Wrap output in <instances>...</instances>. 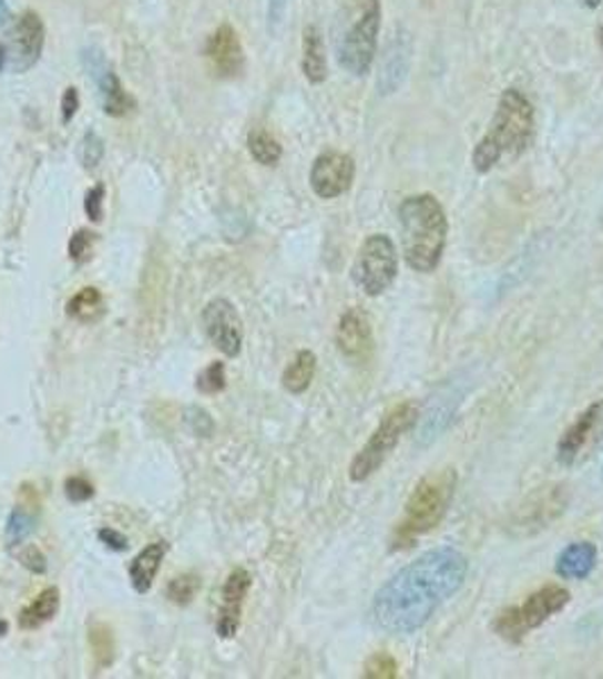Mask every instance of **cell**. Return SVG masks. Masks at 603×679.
I'll return each mask as SVG.
<instances>
[{
    "mask_svg": "<svg viewBox=\"0 0 603 679\" xmlns=\"http://www.w3.org/2000/svg\"><path fill=\"white\" fill-rule=\"evenodd\" d=\"M8 21H10V8H8V0H0V28H3Z\"/></svg>",
    "mask_w": 603,
    "mask_h": 679,
    "instance_id": "cell-39",
    "label": "cell"
},
{
    "mask_svg": "<svg viewBox=\"0 0 603 679\" xmlns=\"http://www.w3.org/2000/svg\"><path fill=\"white\" fill-rule=\"evenodd\" d=\"M355 175L357 166L349 154L338 150H327L316 156L309 182L320 199H336L351 188Z\"/></svg>",
    "mask_w": 603,
    "mask_h": 679,
    "instance_id": "cell-12",
    "label": "cell"
},
{
    "mask_svg": "<svg viewBox=\"0 0 603 679\" xmlns=\"http://www.w3.org/2000/svg\"><path fill=\"white\" fill-rule=\"evenodd\" d=\"M568 505V496L563 487H544L535 496H531V505H522L515 524L518 528L535 531L551 524Z\"/></svg>",
    "mask_w": 603,
    "mask_h": 679,
    "instance_id": "cell-18",
    "label": "cell"
},
{
    "mask_svg": "<svg viewBox=\"0 0 603 679\" xmlns=\"http://www.w3.org/2000/svg\"><path fill=\"white\" fill-rule=\"evenodd\" d=\"M599 45L603 48V23H601V28H599Z\"/></svg>",
    "mask_w": 603,
    "mask_h": 679,
    "instance_id": "cell-42",
    "label": "cell"
},
{
    "mask_svg": "<svg viewBox=\"0 0 603 679\" xmlns=\"http://www.w3.org/2000/svg\"><path fill=\"white\" fill-rule=\"evenodd\" d=\"M579 3H581L583 8H590V10H594V8H599V6H601V0H579Z\"/></svg>",
    "mask_w": 603,
    "mask_h": 679,
    "instance_id": "cell-41",
    "label": "cell"
},
{
    "mask_svg": "<svg viewBox=\"0 0 603 679\" xmlns=\"http://www.w3.org/2000/svg\"><path fill=\"white\" fill-rule=\"evenodd\" d=\"M89 644L91 650L98 659V666H110L114 659V639H112V630L108 625H93L89 632Z\"/></svg>",
    "mask_w": 603,
    "mask_h": 679,
    "instance_id": "cell-26",
    "label": "cell"
},
{
    "mask_svg": "<svg viewBox=\"0 0 603 679\" xmlns=\"http://www.w3.org/2000/svg\"><path fill=\"white\" fill-rule=\"evenodd\" d=\"M570 598L572 596L563 585H544L527 596L524 603L499 611V616L492 620V630L509 644H522L529 632L538 630L551 616L563 611L570 605Z\"/></svg>",
    "mask_w": 603,
    "mask_h": 679,
    "instance_id": "cell-6",
    "label": "cell"
},
{
    "mask_svg": "<svg viewBox=\"0 0 603 679\" xmlns=\"http://www.w3.org/2000/svg\"><path fill=\"white\" fill-rule=\"evenodd\" d=\"M103 154H105L103 141H100V136L95 132H89L84 136V143H82V164H84V168H95L100 164V160H103Z\"/></svg>",
    "mask_w": 603,
    "mask_h": 679,
    "instance_id": "cell-32",
    "label": "cell"
},
{
    "mask_svg": "<svg viewBox=\"0 0 603 679\" xmlns=\"http://www.w3.org/2000/svg\"><path fill=\"white\" fill-rule=\"evenodd\" d=\"M60 611V591L55 587L43 589L19 616V625L23 630H37L41 625L50 623Z\"/></svg>",
    "mask_w": 603,
    "mask_h": 679,
    "instance_id": "cell-24",
    "label": "cell"
},
{
    "mask_svg": "<svg viewBox=\"0 0 603 679\" xmlns=\"http://www.w3.org/2000/svg\"><path fill=\"white\" fill-rule=\"evenodd\" d=\"M399 256L395 243L386 234H372L359 247L351 266V279L368 297L384 295L397 279Z\"/></svg>",
    "mask_w": 603,
    "mask_h": 679,
    "instance_id": "cell-8",
    "label": "cell"
},
{
    "mask_svg": "<svg viewBox=\"0 0 603 679\" xmlns=\"http://www.w3.org/2000/svg\"><path fill=\"white\" fill-rule=\"evenodd\" d=\"M164 555H166V546L162 542H155L145 546L130 564V580H132V587L139 591V594H147L150 587H153L157 573L162 568V562H164Z\"/></svg>",
    "mask_w": 603,
    "mask_h": 679,
    "instance_id": "cell-21",
    "label": "cell"
},
{
    "mask_svg": "<svg viewBox=\"0 0 603 679\" xmlns=\"http://www.w3.org/2000/svg\"><path fill=\"white\" fill-rule=\"evenodd\" d=\"M247 150H249V154H253V160L262 166H277L279 160H282L279 141L262 127H257V130L247 134Z\"/></svg>",
    "mask_w": 603,
    "mask_h": 679,
    "instance_id": "cell-25",
    "label": "cell"
},
{
    "mask_svg": "<svg viewBox=\"0 0 603 679\" xmlns=\"http://www.w3.org/2000/svg\"><path fill=\"white\" fill-rule=\"evenodd\" d=\"M418 416H420V408H418L416 401H401V403L392 405L384 414V420L379 422L377 431L370 435V440L357 453V457L351 460L349 479L355 483H364L375 472H379V466L395 451L399 440L416 426Z\"/></svg>",
    "mask_w": 603,
    "mask_h": 679,
    "instance_id": "cell-7",
    "label": "cell"
},
{
    "mask_svg": "<svg viewBox=\"0 0 603 679\" xmlns=\"http://www.w3.org/2000/svg\"><path fill=\"white\" fill-rule=\"evenodd\" d=\"M98 537H100V542L103 544H108L112 551H127V537L125 535H121L119 531H114V528H103L98 533Z\"/></svg>",
    "mask_w": 603,
    "mask_h": 679,
    "instance_id": "cell-37",
    "label": "cell"
},
{
    "mask_svg": "<svg viewBox=\"0 0 603 679\" xmlns=\"http://www.w3.org/2000/svg\"><path fill=\"white\" fill-rule=\"evenodd\" d=\"M84 212L91 218V223H100L105 214V186H93L84 197Z\"/></svg>",
    "mask_w": 603,
    "mask_h": 679,
    "instance_id": "cell-31",
    "label": "cell"
},
{
    "mask_svg": "<svg viewBox=\"0 0 603 679\" xmlns=\"http://www.w3.org/2000/svg\"><path fill=\"white\" fill-rule=\"evenodd\" d=\"M364 677H370V679H395L397 677V661L388 652H375L366 661Z\"/></svg>",
    "mask_w": 603,
    "mask_h": 679,
    "instance_id": "cell-29",
    "label": "cell"
},
{
    "mask_svg": "<svg viewBox=\"0 0 603 679\" xmlns=\"http://www.w3.org/2000/svg\"><path fill=\"white\" fill-rule=\"evenodd\" d=\"M32 531V526H30V518L25 516V514H21V512H14L12 514V518H10V526H8V533H10V537L12 539H17V542H21L28 533Z\"/></svg>",
    "mask_w": 603,
    "mask_h": 679,
    "instance_id": "cell-36",
    "label": "cell"
},
{
    "mask_svg": "<svg viewBox=\"0 0 603 679\" xmlns=\"http://www.w3.org/2000/svg\"><path fill=\"white\" fill-rule=\"evenodd\" d=\"M468 557L451 546L427 551L375 594L370 616L388 635H413L468 578Z\"/></svg>",
    "mask_w": 603,
    "mask_h": 679,
    "instance_id": "cell-1",
    "label": "cell"
},
{
    "mask_svg": "<svg viewBox=\"0 0 603 679\" xmlns=\"http://www.w3.org/2000/svg\"><path fill=\"white\" fill-rule=\"evenodd\" d=\"M316 364L318 358L314 351L302 349L295 353V358L288 362V368L282 374V385L290 392V394H305L316 377Z\"/></svg>",
    "mask_w": 603,
    "mask_h": 679,
    "instance_id": "cell-22",
    "label": "cell"
},
{
    "mask_svg": "<svg viewBox=\"0 0 603 679\" xmlns=\"http://www.w3.org/2000/svg\"><path fill=\"white\" fill-rule=\"evenodd\" d=\"M284 10H286V0H268V17H270L273 25H277L282 21Z\"/></svg>",
    "mask_w": 603,
    "mask_h": 679,
    "instance_id": "cell-38",
    "label": "cell"
},
{
    "mask_svg": "<svg viewBox=\"0 0 603 679\" xmlns=\"http://www.w3.org/2000/svg\"><path fill=\"white\" fill-rule=\"evenodd\" d=\"M249 587H253V578H249V573L245 568H234L227 576L225 587H223L218 623H216V630L223 639H232L238 632L243 603L249 594Z\"/></svg>",
    "mask_w": 603,
    "mask_h": 679,
    "instance_id": "cell-17",
    "label": "cell"
},
{
    "mask_svg": "<svg viewBox=\"0 0 603 679\" xmlns=\"http://www.w3.org/2000/svg\"><path fill=\"white\" fill-rule=\"evenodd\" d=\"M45 45V28L37 12H23L14 19L8 32V71L25 73L41 60Z\"/></svg>",
    "mask_w": 603,
    "mask_h": 679,
    "instance_id": "cell-11",
    "label": "cell"
},
{
    "mask_svg": "<svg viewBox=\"0 0 603 679\" xmlns=\"http://www.w3.org/2000/svg\"><path fill=\"white\" fill-rule=\"evenodd\" d=\"M535 132V112L529 97L518 89L501 93L494 116L472 150V166L479 175L490 173L501 160H520L531 147Z\"/></svg>",
    "mask_w": 603,
    "mask_h": 679,
    "instance_id": "cell-2",
    "label": "cell"
},
{
    "mask_svg": "<svg viewBox=\"0 0 603 679\" xmlns=\"http://www.w3.org/2000/svg\"><path fill=\"white\" fill-rule=\"evenodd\" d=\"M203 327L212 344L229 358H236L243 347V320L232 301L218 297L203 310Z\"/></svg>",
    "mask_w": 603,
    "mask_h": 679,
    "instance_id": "cell-13",
    "label": "cell"
},
{
    "mask_svg": "<svg viewBox=\"0 0 603 679\" xmlns=\"http://www.w3.org/2000/svg\"><path fill=\"white\" fill-rule=\"evenodd\" d=\"M457 490L454 469H442L425 476L411 492L405 514L397 521L390 537L392 551H409L416 542L429 535L444 518Z\"/></svg>",
    "mask_w": 603,
    "mask_h": 679,
    "instance_id": "cell-5",
    "label": "cell"
},
{
    "mask_svg": "<svg viewBox=\"0 0 603 679\" xmlns=\"http://www.w3.org/2000/svg\"><path fill=\"white\" fill-rule=\"evenodd\" d=\"M336 347L351 362H368L375 351L372 322L361 308H347L336 327Z\"/></svg>",
    "mask_w": 603,
    "mask_h": 679,
    "instance_id": "cell-14",
    "label": "cell"
},
{
    "mask_svg": "<svg viewBox=\"0 0 603 679\" xmlns=\"http://www.w3.org/2000/svg\"><path fill=\"white\" fill-rule=\"evenodd\" d=\"M596 546L590 542H574L561 551L556 573L563 580H585L596 566Z\"/></svg>",
    "mask_w": 603,
    "mask_h": 679,
    "instance_id": "cell-19",
    "label": "cell"
},
{
    "mask_svg": "<svg viewBox=\"0 0 603 679\" xmlns=\"http://www.w3.org/2000/svg\"><path fill=\"white\" fill-rule=\"evenodd\" d=\"M381 30V0H343L336 14L334 43L343 71L364 78L375 62Z\"/></svg>",
    "mask_w": 603,
    "mask_h": 679,
    "instance_id": "cell-4",
    "label": "cell"
},
{
    "mask_svg": "<svg viewBox=\"0 0 603 679\" xmlns=\"http://www.w3.org/2000/svg\"><path fill=\"white\" fill-rule=\"evenodd\" d=\"M78 110H80V93H78L75 86H69L62 95V121H64V125H69L75 119Z\"/></svg>",
    "mask_w": 603,
    "mask_h": 679,
    "instance_id": "cell-34",
    "label": "cell"
},
{
    "mask_svg": "<svg viewBox=\"0 0 603 679\" xmlns=\"http://www.w3.org/2000/svg\"><path fill=\"white\" fill-rule=\"evenodd\" d=\"M0 632H8V623H0Z\"/></svg>",
    "mask_w": 603,
    "mask_h": 679,
    "instance_id": "cell-43",
    "label": "cell"
},
{
    "mask_svg": "<svg viewBox=\"0 0 603 679\" xmlns=\"http://www.w3.org/2000/svg\"><path fill=\"white\" fill-rule=\"evenodd\" d=\"M205 58L212 73L221 80H236L245 71L243 43L232 25H221L205 43Z\"/></svg>",
    "mask_w": 603,
    "mask_h": 679,
    "instance_id": "cell-15",
    "label": "cell"
},
{
    "mask_svg": "<svg viewBox=\"0 0 603 679\" xmlns=\"http://www.w3.org/2000/svg\"><path fill=\"white\" fill-rule=\"evenodd\" d=\"M603 444V399L583 410L561 435L556 457L563 466H576Z\"/></svg>",
    "mask_w": 603,
    "mask_h": 679,
    "instance_id": "cell-9",
    "label": "cell"
},
{
    "mask_svg": "<svg viewBox=\"0 0 603 679\" xmlns=\"http://www.w3.org/2000/svg\"><path fill=\"white\" fill-rule=\"evenodd\" d=\"M108 312V304L103 292L98 288H82L67 304V316L80 325H93L103 320Z\"/></svg>",
    "mask_w": 603,
    "mask_h": 679,
    "instance_id": "cell-23",
    "label": "cell"
},
{
    "mask_svg": "<svg viewBox=\"0 0 603 679\" xmlns=\"http://www.w3.org/2000/svg\"><path fill=\"white\" fill-rule=\"evenodd\" d=\"M64 492L71 503H84L93 496V485L82 476H73L64 483Z\"/></svg>",
    "mask_w": 603,
    "mask_h": 679,
    "instance_id": "cell-33",
    "label": "cell"
},
{
    "mask_svg": "<svg viewBox=\"0 0 603 679\" xmlns=\"http://www.w3.org/2000/svg\"><path fill=\"white\" fill-rule=\"evenodd\" d=\"M8 69V50L6 43H0V71Z\"/></svg>",
    "mask_w": 603,
    "mask_h": 679,
    "instance_id": "cell-40",
    "label": "cell"
},
{
    "mask_svg": "<svg viewBox=\"0 0 603 679\" xmlns=\"http://www.w3.org/2000/svg\"><path fill=\"white\" fill-rule=\"evenodd\" d=\"M411 60H413V39L407 30L397 28L392 39L384 48L381 64H379L377 86L381 95H392L399 91V86L405 84L409 75Z\"/></svg>",
    "mask_w": 603,
    "mask_h": 679,
    "instance_id": "cell-16",
    "label": "cell"
},
{
    "mask_svg": "<svg viewBox=\"0 0 603 679\" xmlns=\"http://www.w3.org/2000/svg\"><path fill=\"white\" fill-rule=\"evenodd\" d=\"M197 591H200V578L193 576V573H184V576L171 580V585L166 589V596H168L171 603L184 607V605L193 603Z\"/></svg>",
    "mask_w": 603,
    "mask_h": 679,
    "instance_id": "cell-27",
    "label": "cell"
},
{
    "mask_svg": "<svg viewBox=\"0 0 603 679\" xmlns=\"http://www.w3.org/2000/svg\"><path fill=\"white\" fill-rule=\"evenodd\" d=\"M82 62H84V69L89 71V75L93 78V82L98 84L100 100H103V112L112 119L130 116L136 110V100L132 97V93L125 91V86L121 84L112 64L105 60L103 50L86 48L82 52Z\"/></svg>",
    "mask_w": 603,
    "mask_h": 679,
    "instance_id": "cell-10",
    "label": "cell"
},
{
    "mask_svg": "<svg viewBox=\"0 0 603 679\" xmlns=\"http://www.w3.org/2000/svg\"><path fill=\"white\" fill-rule=\"evenodd\" d=\"M302 73L311 84H323L329 75L325 41L316 25H307L302 32Z\"/></svg>",
    "mask_w": 603,
    "mask_h": 679,
    "instance_id": "cell-20",
    "label": "cell"
},
{
    "mask_svg": "<svg viewBox=\"0 0 603 679\" xmlns=\"http://www.w3.org/2000/svg\"><path fill=\"white\" fill-rule=\"evenodd\" d=\"M95 240H98V236L93 232H86V229H80V232H75V236H71L69 254H71L75 264H84V260H89Z\"/></svg>",
    "mask_w": 603,
    "mask_h": 679,
    "instance_id": "cell-30",
    "label": "cell"
},
{
    "mask_svg": "<svg viewBox=\"0 0 603 679\" xmlns=\"http://www.w3.org/2000/svg\"><path fill=\"white\" fill-rule=\"evenodd\" d=\"M399 229L405 260L416 272H433L444 254L449 223L442 204L431 193L411 195L399 204Z\"/></svg>",
    "mask_w": 603,
    "mask_h": 679,
    "instance_id": "cell-3",
    "label": "cell"
},
{
    "mask_svg": "<svg viewBox=\"0 0 603 679\" xmlns=\"http://www.w3.org/2000/svg\"><path fill=\"white\" fill-rule=\"evenodd\" d=\"M197 390L203 392V394H218V392H223L225 390V385H227V377H225V364L221 362V360H216V362H212L207 370H203L200 372V377H197Z\"/></svg>",
    "mask_w": 603,
    "mask_h": 679,
    "instance_id": "cell-28",
    "label": "cell"
},
{
    "mask_svg": "<svg viewBox=\"0 0 603 679\" xmlns=\"http://www.w3.org/2000/svg\"><path fill=\"white\" fill-rule=\"evenodd\" d=\"M19 559L25 568H30L32 573H43L45 570V557L37 546H28L19 553Z\"/></svg>",
    "mask_w": 603,
    "mask_h": 679,
    "instance_id": "cell-35",
    "label": "cell"
}]
</instances>
